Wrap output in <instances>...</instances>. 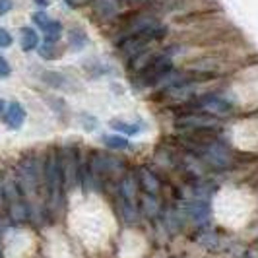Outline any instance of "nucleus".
Here are the masks:
<instances>
[{"label": "nucleus", "mask_w": 258, "mask_h": 258, "mask_svg": "<svg viewBox=\"0 0 258 258\" xmlns=\"http://www.w3.org/2000/svg\"><path fill=\"white\" fill-rule=\"evenodd\" d=\"M56 45H58V43H49V41H45L41 47H37V51L45 60H52V58H56V56L60 54V51H56Z\"/></svg>", "instance_id": "9d476101"}, {"label": "nucleus", "mask_w": 258, "mask_h": 258, "mask_svg": "<svg viewBox=\"0 0 258 258\" xmlns=\"http://www.w3.org/2000/svg\"><path fill=\"white\" fill-rule=\"evenodd\" d=\"M10 45H12V35H10V31L4 29V27H0V47L6 49V47H10Z\"/></svg>", "instance_id": "f8f14e48"}, {"label": "nucleus", "mask_w": 258, "mask_h": 258, "mask_svg": "<svg viewBox=\"0 0 258 258\" xmlns=\"http://www.w3.org/2000/svg\"><path fill=\"white\" fill-rule=\"evenodd\" d=\"M111 128L116 130V134H122V136H134L142 130V126L132 124V122H124V120H111Z\"/></svg>", "instance_id": "1a4fd4ad"}, {"label": "nucleus", "mask_w": 258, "mask_h": 258, "mask_svg": "<svg viewBox=\"0 0 258 258\" xmlns=\"http://www.w3.org/2000/svg\"><path fill=\"white\" fill-rule=\"evenodd\" d=\"M4 109H6V103H4V101H2V99H0V115H2V113H4Z\"/></svg>", "instance_id": "f3484780"}, {"label": "nucleus", "mask_w": 258, "mask_h": 258, "mask_svg": "<svg viewBox=\"0 0 258 258\" xmlns=\"http://www.w3.org/2000/svg\"><path fill=\"white\" fill-rule=\"evenodd\" d=\"M31 20H33V24L39 27V29H43V27L47 26L49 22H51V18L47 16L45 12H35L33 16H31Z\"/></svg>", "instance_id": "9b49d317"}, {"label": "nucleus", "mask_w": 258, "mask_h": 258, "mask_svg": "<svg viewBox=\"0 0 258 258\" xmlns=\"http://www.w3.org/2000/svg\"><path fill=\"white\" fill-rule=\"evenodd\" d=\"M12 10V0H0V16Z\"/></svg>", "instance_id": "4468645a"}, {"label": "nucleus", "mask_w": 258, "mask_h": 258, "mask_svg": "<svg viewBox=\"0 0 258 258\" xmlns=\"http://www.w3.org/2000/svg\"><path fill=\"white\" fill-rule=\"evenodd\" d=\"M173 70V60L171 56H165V54H159V56H154L152 60H148L146 64L138 70V86L140 88H152L155 84H159L161 80L171 74Z\"/></svg>", "instance_id": "f257e3e1"}, {"label": "nucleus", "mask_w": 258, "mask_h": 258, "mask_svg": "<svg viewBox=\"0 0 258 258\" xmlns=\"http://www.w3.org/2000/svg\"><path fill=\"white\" fill-rule=\"evenodd\" d=\"M138 182L142 184V188L146 190L148 194H157L159 190V181H157V177H155L152 171H148V169H140L138 171Z\"/></svg>", "instance_id": "20e7f679"}, {"label": "nucleus", "mask_w": 258, "mask_h": 258, "mask_svg": "<svg viewBox=\"0 0 258 258\" xmlns=\"http://www.w3.org/2000/svg\"><path fill=\"white\" fill-rule=\"evenodd\" d=\"M179 124L184 128L198 130V132H204V130H212L218 126V118L214 115H206V113H188L179 118Z\"/></svg>", "instance_id": "f03ea898"}, {"label": "nucleus", "mask_w": 258, "mask_h": 258, "mask_svg": "<svg viewBox=\"0 0 258 258\" xmlns=\"http://www.w3.org/2000/svg\"><path fill=\"white\" fill-rule=\"evenodd\" d=\"M68 41H70V49L72 51H82L86 45H88V35H86V31L84 29H80V27H72L70 31H68Z\"/></svg>", "instance_id": "423d86ee"}, {"label": "nucleus", "mask_w": 258, "mask_h": 258, "mask_svg": "<svg viewBox=\"0 0 258 258\" xmlns=\"http://www.w3.org/2000/svg\"><path fill=\"white\" fill-rule=\"evenodd\" d=\"M20 45L24 51H35L39 47V33L33 27H22V33H20Z\"/></svg>", "instance_id": "39448f33"}, {"label": "nucleus", "mask_w": 258, "mask_h": 258, "mask_svg": "<svg viewBox=\"0 0 258 258\" xmlns=\"http://www.w3.org/2000/svg\"><path fill=\"white\" fill-rule=\"evenodd\" d=\"M41 31H43V35H45V41H49V43H58V39L62 35V24L56 22V20H51Z\"/></svg>", "instance_id": "0eeeda50"}, {"label": "nucleus", "mask_w": 258, "mask_h": 258, "mask_svg": "<svg viewBox=\"0 0 258 258\" xmlns=\"http://www.w3.org/2000/svg\"><path fill=\"white\" fill-rule=\"evenodd\" d=\"M2 118L6 122V126L12 130H20L26 122V109L24 105L18 103V101H12V103L6 105L4 113H2Z\"/></svg>", "instance_id": "7ed1b4c3"}, {"label": "nucleus", "mask_w": 258, "mask_h": 258, "mask_svg": "<svg viewBox=\"0 0 258 258\" xmlns=\"http://www.w3.org/2000/svg\"><path fill=\"white\" fill-rule=\"evenodd\" d=\"M35 4H39V6H47L49 4V0H33Z\"/></svg>", "instance_id": "dca6fc26"}, {"label": "nucleus", "mask_w": 258, "mask_h": 258, "mask_svg": "<svg viewBox=\"0 0 258 258\" xmlns=\"http://www.w3.org/2000/svg\"><path fill=\"white\" fill-rule=\"evenodd\" d=\"M101 142L109 148V150H126L128 148V140L122 134H105Z\"/></svg>", "instance_id": "6e6552de"}, {"label": "nucleus", "mask_w": 258, "mask_h": 258, "mask_svg": "<svg viewBox=\"0 0 258 258\" xmlns=\"http://www.w3.org/2000/svg\"><path fill=\"white\" fill-rule=\"evenodd\" d=\"M4 210V181L0 179V212Z\"/></svg>", "instance_id": "2eb2a0df"}, {"label": "nucleus", "mask_w": 258, "mask_h": 258, "mask_svg": "<svg viewBox=\"0 0 258 258\" xmlns=\"http://www.w3.org/2000/svg\"><path fill=\"white\" fill-rule=\"evenodd\" d=\"M10 72H12V68L8 64V60L0 54V78H8L10 76Z\"/></svg>", "instance_id": "ddd939ff"}]
</instances>
